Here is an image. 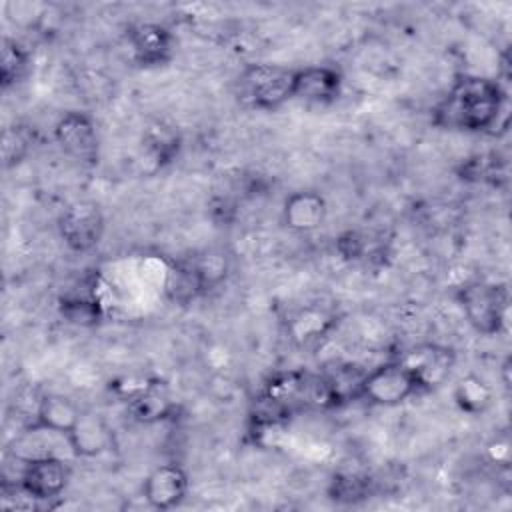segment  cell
<instances>
[{"instance_id": "obj_1", "label": "cell", "mask_w": 512, "mask_h": 512, "mask_svg": "<svg viewBox=\"0 0 512 512\" xmlns=\"http://www.w3.org/2000/svg\"><path fill=\"white\" fill-rule=\"evenodd\" d=\"M506 92L498 80L462 74L434 108V124L464 132H492L506 116Z\"/></svg>"}, {"instance_id": "obj_2", "label": "cell", "mask_w": 512, "mask_h": 512, "mask_svg": "<svg viewBox=\"0 0 512 512\" xmlns=\"http://www.w3.org/2000/svg\"><path fill=\"white\" fill-rule=\"evenodd\" d=\"M468 324L484 336L500 334L508 316V288L492 282H468L456 292Z\"/></svg>"}, {"instance_id": "obj_3", "label": "cell", "mask_w": 512, "mask_h": 512, "mask_svg": "<svg viewBox=\"0 0 512 512\" xmlns=\"http://www.w3.org/2000/svg\"><path fill=\"white\" fill-rule=\"evenodd\" d=\"M420 390L422 386L416 374L398 358L362 374L356 396L374 406L392 408L406 402Z\"/></svg>"}, {"instance_id": "obj_4", "label": "cell", "mask_w": 512, "mask_h": 512, "mask_svg": "<svg viewBox=\"0 0 512 512\" xmlns=\"http://www.w3.org/2000/svg\"><path fill=\"white\" fill-rule=\"evenodd\" d=\"M294 70L280 64H250L244 68L240 84L254 108L274 112L292 100Z\"/></svg>"}, {"instance_id": "obj_5", "label": "cell", "mask_w": 512, "mask_h": 512, "mask_svg": "<svg viewBox=\"0 0 512 512\" xmlns=\"http://www.w3.org/2000/svg\"><path fill=\"white\" fill-rule=\"evenodd\" d=\"M58 232L72 252H90L104 236V214L92 200H76L58 218Z\"/></svg>"}, {"instance_id": "obj_6", "label": "cell", "mask_w": 512, "mask_h": 512, "mask_svg": "<svg viewBox=\"0 0 512 512\" xmlns=\"http://www.w3.org/2000/svg\"><path fill=\"white\" fill-rule=\"evenodd\" d=\"M68 480H70L68 464L52 454H44V456L24 460L16 488L32 500L46 502V500L58 498L68 486Z\"/></svg>"}, {"instance_id": "obj_7", "label": "cell", "mask_w": 512, "mask_h": 512, "mask_svg": "<svg viewBox=\"0 0 512 512\" xmlns=\"http://www.w3.org/2000/svg\"><path fill=\"white\" fill-rule=\"evenodd\" d=\"M58 146L72 160L94 166L100 156V138L94 120L84 112H66L54 126Z\"/></svg>"}, {"instance_id": "obj_8", "label": "cell", "mask_w": 512, "mask_h": 512, "mask_svg": "<svg viewBox=\"0 0 512 512\" xmlns=\"http://www.w3.org/2000/svg\"><path fill=\"white\" fill-rule=\"evenodd\" d=\"M132 58L144 68L162 66L172 58L174 34L156 22H138L126 34Z\"/></svg>"}, {"instance_id": "obj_9", "label": "cell", "mask_w": 512, "mask_h": 512, "mask_svg": "<svg viewBox=\"0 0 512 512\" xmlns=\"http://www.w3.org/2000/svg\"><path fill=\"white\" fill-rule=\"evenodd\" d=\"M188 486V474L180 464H162L146 476L142 496L156 510H172L186 498Z\"/></svg>"}, {"instance_id": "obj_10", "label": "cell", "mask_w": 512, "mask_h": 512, "mask_svg": "<svg viewBox=\"0 0 512 512\" xmlns=\"http://www.w3.org/2000/svg\"><path fill=\"white\" fill-rule=\"evenodd\" d=\"M400 360L416 374L422 390H432L448 378L454 366V352L438 344H420L400 356Z\"/></svg>"}, {"instance_id": "obj_11", "label": "cell", "mask_w": 512, "mask_h": 512, "mask_svg": "<svg viewBox=\"0 0 512 512\" xmlns=\"http://www.w3.org/2000/svg\"><path fill=\"white\" fill-rule=\"evenodd\" d=\"M342 90V74L330 66H304L294 70L292 98L310 104H330Z\"/></svg>"}, {"instance_id": "obj_12", "label": "cell", "mask_w": 512, "mask_h": 512, "mask_svg": "<svg viewBox=\"0 0 512 512\" xmlns=\"http://www.w3.org/2000/svg\"><path fill=\"white\" fill-rule=\"evenodd\" d=\"M326 200L314 190L292 192L282 206V220L288 230L308 234L318 230L326 220Z\"/></svg>"}, {"instance_id": "obj_13", "label": "cell", "mask_w": 512, "mask_h": 512, "mask_svg": "<svg viewBox=\"0 0 512 512\" xmlns=\"http://www.w3.org/2000/svg\"><path fill=\"white\" fill-rule=\"evenodd\" d=\"M82 410L64 394H46L38 400L32 428L68 436L82 418Z\"/></svg>"}, {"instance_id": "obj_14", "label": "cell", "mask_w": 512, "mask_h": 512, "mask_svg": "<svg viewBox=\"0 0 512 512\" xmlns=\"http://www.w3.org/2000/svg\"><path fill=\"white\" fill-rule=\"evenodd\" d=\"M128 410L134 420L142 424H154L170 418L176 410V404L172 402L164 384L150 382L140 386L134 394H130Z\"/></svg>"}, {"instance_id": "obj_15", "label": "cell", "mask_w": 512, "mask_h": 512, "mask_svg": "<svg viewBox=\"0 0 512 512\" xmlns=\"http://www.w3.org/2000/svg\"><path fill=\"white\" fill-rule=\"evenodd\" d=\"M164 292L170 302L186 306L208 292V288L194 260H178L166 272Z\"/></svg>"}, {"instance_id": "obj_16", "label": "cell", "mask_w": 512, "mask_h": 512, "mask_svg": "<svg viewBox=\"0 0 512 512\" xmlns=\"http://www.w3.org/2000/svg\"><path fill=\"white\" fill-rule=\"evenodd\" d=\"M180 144L182 140L178 130L162 120L148 124L142 134L144 152L154 162V168H164L166 164H170L178 156Z\"/></svg>"}, {"instance_id": "obj_17", "label": "cell", "mask_w": 512, "mask_h": 512, "mask_svg": "<svg viewBox=\"0 0 512 512\" xmlns=\"http://www.w3.org/2000/svg\"><path fill=\"white\" fill-rule=\"evenodd\" d=\"M70 448L84 458L102 454L110 444V434L106 424L94 414H82L76 428L66 436Z\"/></svg>"}, {"instance_id": "obj_18", "label": "cell", "mask_w": 512, "mask_h": 512, "mask_svg": "<svg viewBox=\"0 0 512 512\" xmlns=\"http://www.w3.org/2000/svg\"><path fill=\"white\" fill-rule=\"evenodd\" d=\"M58 314L64 322L78 326V328H92L102 322L104 310L96 296L92 294H64L58 300Z\"/></svg>"}, {"instance_id": "obj_19", "label": "cell", "mask_w": 512, "mask_h": 512, "mask_svg": "<svg viewBox=\"0 0 512 512\" xmlns=\"http://www.w3.org/2000/svg\"><path fill=\"white\" fill-rule=\"evenodd\" d=\"M454 402L466 414H484L492 404V388L480 376L468 374L458 380L454 388Z\"/></svg>"}, {"instance_id": "obj_20", "label": "cell", "mask_w": 512, "mask_h": 512, "mask_svg": "<svg viewBox=\"0 0 512 512\" xmlns=\"http://www.w3.org/2000/svg\"><path fill=\"white\" fill-rule=\"evenodd\" d=\"M28 68V52L14 38L4 36L2 40V64H0V82L2 88L16 84Z\"/></svg>"}, {"instance_id": "obj_21", "label": "cell", "mask_w": 512, "mask_h": 512, "mask_svg": "<svg viewBox=\"0 0 512 512\" xmlns=\"http://www.w3.org/2000/svg\"><path fill=\"white\" fill-rule=\"evenodd\" d=\"M368 490H370V482L366 476L356 472H338L330 480L328 494L334 502L356 504L368 496Z\"/></svg>"}, {"instance_id": "obj_22", "label": "cell", "mask_w": 512, "mask_h": 512, "mask_svg": "<svg viewBox=\"0 0 512 512\" xmlns=\"http://www.w3.org/2000/svg\"><path fill=\"white\" fill-rule=\"evenodd\" d=\"M28 150V140L26 136L14 128V130H6L4 134V146H2V152H4V164L6 166H12V164H18L24 154Z\"/></svg>"}, {"instance_id": "obj_23", "label": "cell", "mask_w": 512, "mask_h": 512, "mask_svg": "<svg viewBox=\"0 0 512 512\" xmlns=\"http://www.w3.org/2000/svg\"><path fill=\"white\" fill-rule=\"evenodd\" d=\"M336 248H338L342 258H346V260H360L366 254V240L358 232L348 230V232H344L336 240Z\"/></svg>"}]
</instances>
